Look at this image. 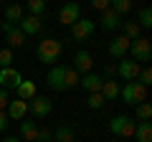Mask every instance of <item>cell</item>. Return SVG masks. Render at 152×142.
Segmentation results:
<instances>
[{"mask_svg": "<svg viewBox=\"0 0 152 142\" xmlns=\"http://www.w3.org/2000/svg\"><path fill=\"white\" fill-rule=\"evenodd\" d=\"M61 53H64V43L58 38H43L36 46V59L46 66H53L61 59Z\"/></svg>", "mask_w": 152, "mask_h": 142, "instance_id": "6da1fadb", "label": "cell"}, {"mask_svg": "<svg viewBox=\"0 0 152 142\" xmlns=\"http://www.w3.org/2000/svg\"><path fill=\"white\" fill-rule=\"evenodd\" d=\"M119 97H122L124 104L134 107V104H140V102H147V86H142L140 81H127L124 86L119 89Z\"/></svg>", "mask_w": 152, "mask_h": 142, "instance_id": "7a4b0ae2", "label": "cell"}, {"mask_svg": "<svg viewBox=\"0 0 152 142\" xmlns=\"http://www.w3.org/2000/svg\"><path fill=\"white\" fill-rule=\"evenodd\" d=\"M134 127H137V119L129 114H117L109 119V132L117 137H132L134 135Z\"/></svg>", "mask_w": 152, "mask_h": 142, "instance_id": "3957f363", "label": "cell"}, {"mask_svg": "<svg viewBox=\"0 0 152 142\" xmlns=\"http://www.w3.org/2000/svg\"><path fill=\"white\" fill-rule=\"evenodd\" d=\"M129 53L132 59L137 61V64H142V61H150L152 59V43L147 36H140V38H134L129 43Z\"/></svg>", "mask_w": 152, "mask_h": 142, "instance_id": "277c9868", "label": "cell"}, {"mask_svg": "<svg viewBox=\"0 0 152 142\" xmlns=\"http://www.w3.org/2000/svg\"><path fill=\"white\" fill-rule=\"evenodd\" d=\"M3 36H5V43H8V48H23L26 46V33L20 31L18 26H13V23H5L3 20Z\"/></svg>", "mask_w": 152, "mask_h": 142, "instance_id": "5b68a950", "label": "cell"}, {"mask_svg": "<svg viewBox=\"0 0 152 142\" xmlns=\"http://www.w3.org/2000/svg\"><path fill=\"white\" fill-rule=\"evenodd\" d=\"M69 28H71V36H74L76 41H89L94 36V31H96V23L89 20V18H79V20H76L74 26H69Z\"/></svg>", "mask_w": 152, "mask_h": 142, "instance_id": "8992f818", "label": "cell"}, {"mask_svg": "<svg viewBox=\"0 0 152 142\" xmlns=\"http://www.w3.org/2000/svg\"><path fill=\"white\" fill-rule=\"evenodd\" d=\"M51 109H53V102H51L48 97H43V94H36V97L28 102V112H31L33 117H48Z\"/></svg>", "mask_w": 152, "mask_h": 142, "instance_id": "52a82bcc", "label": "cell"}, {"mask_svg": "<svg viewBox=\"0 0 152 142\" xmlns=\"http://www.w3.org/2000/svg\"><path fill=\"white\" fill-rule=\"evenodd\" d=\"M79 18H81V5H79L76 0H69V3H64V5H61L58 20L64 23V26H74Z\"/></svg>", "mask_w": 152, "mask_h": 142, "instance_id": "ba28073f", "label": "cell"}, {"mask_svg": "<svg viewBox=\"0 0 152 142\" xmlns=\"http://www.w3.org/2000/svg\"><path fill=\"white\" fill-rule=\"evenodd\" d=\"M140 69H142V66L137 64L134 59H122L119 66H117V74H119L122 81H137V76H140Z\"/></svg>", "mask_w": 152, "mask_h": 142, "instance_id": "9c48e42d", "label": "cell"}, {"mask_svg": "<svg viewBox=\"0 0 152 142\" xmlns=\"http://www.w3.org/2000/svg\"><path fill=\"white\" fill-rule=\"evenodd\" d=\"M23 81L20 71L15 69V66H8V69H0V89H8V91H15V86Z\"/></svg>", "mask_w": 152, "mask_h": 142, "instance_id": "30bf717a", "label": "cell"}, {"mask_svg": "<svg viewBox=\"0 0 152 142\" xmlns=\"http://www.w3.org/2000/svg\"><path fill=\"white\" fill-rule=\"evenodd\" d=\"M129 43H132V41L127 38L124 33H119V36H117V38H112V43H109V56L122 61L127 53H129Z\"/></svg>", "mask_w": 152, "mask_h": 142, "instance_id": "8fae6325", "label": "cell"}, {"mask_svg": "<svg viewBox=\"0 0 152 142\" xmlns=\"http://www.w3.org/2000/svg\"><path fill=\"white\" fill-rule=\"evenodd\" d=\"M64 74H66V66H61V64H53V66L48 69L46 81H48V86L53 89V91H66V86H64Z\"/></svg>", "mask_w": 152, "mask_h": 142, "instance_id": "7c38bea8", "label": "cell"}, {"mask_svg": "<svg viewBox=\"0 0 152 142\" xmlns=\"http://www.w3.org/2000/svg\"><path fill=\"white\" fill-rule=\"evenodd\" d=\"M74 69L79 71V76H84V74L94 71V56L89 53V51H76V56H74Z\"/></svg>", "mask_w": 152, "mask_h": 142, "instance_id": "4fadbf2b", "label": "cell"}, {"mask_svg": "<svg viewBox=\"0 0 152 142\" xmlns=\"http://www.w3.org/2000/svg\"><path fill=\"white\" fill-rule=\"evenodd\" d=\"M5 114H8V119H15V122L26 119V114H28V102H23V99H10L8 107H5Z\"/></svg>", "mask_w": 152, "mask_h": 142, "instance_id": "5bb4252c", "label": "cell"}, {"mask_svg": "<svg viewBox=\"0 0 152 142\" xmlns=\"http://www.w3.org/2000/svg\"><path fill=\"white\" fill-rule=\"evenodd\" d=\"M18 28H20L26 36H38V33L43 31V23H41V18H36V15H23L20 23H18Z\"/></svg>", "mask_w": 152, "mask_h": 142, "instance_id": "9a60e30c", "label": "cell"}, {"mask_svg": "<svg viewBox=\"0 0 152 142\" xmlns=\"http://www.w3.org/2000/svg\"><path fill=\"white\" fill-rule=\"evenodd\" d=\"M79 84H81V86L86 89L89 94H94V91H102L104 76H102V74H94V71H89V74H84V76L79 79Z\"/></svg>", "mask_w": 152, "mask_h": 142, "instance_id": "2e32d148", "label": "cell"}, {"mask_svg": "<svg viewBox=\"0 0 152 142\" xmlns=\"http://www.w3.org/2000/svg\"><path fill=\"white\" fill-rule=\"evenodd\" d=\"M99 23H102L104 31H117V28L122 26V15H117L112 8H107V10H102V20Z\"/></svg>", "mask_w": 152, "mask_h": 142, "instance_id": "e0dca14e", "label": "cell"}, {"mask_svg": "<svg viewBox=\"0 0 152 142\" xmlns=\"http://www.w3.org/2000/svg\"><path fill=\"white\" fill-rule=\"evenodd\" d=\"M33 97H36V81H28V79H23V81L15 86V99L31 102Z\"/></svg>", "mask_w": 152, "mask_h": 142, "instance_id": "ac0fdd59", "label": "cell"}, {"mask_svg": "<svg viewBox=\"0 0 152 142\" xmlns=\"http://www.w3.org/2000/svg\"><path fill=\"white\" fill-rule=\"evenodd\" d=\"M119 84H117V79H104V84H102V97H104V102H114V99L119 97Z\"/></svg>", "mask_w": 152, "mask_h": 142, "instance_id": "d6986e66", "label": "cell"}, {"mask_svg": "<svg viewBox=\"0 0 152 142\" xmlns=\"http://www.w3.org/2000/svg\"><path fill=\"white\" fill-rule=\"evenodd\" d=\"M36 137H38V124L36 122H28V119H20V140L36 142Z\"/></svg>", "mask_w": 152, "mask_h": 142, "instance_id": "ffe728a7", "label": "cell"}, {"mask_svg": "<svg viewBox=\"0 0 152 142\" xmlns=\"http://www.w3.org/2000/svg\"><path fill=\"white\" fill-rule=\"evenodd\" d=\"M132 137H137V142H152V124L150 122H137Z\"/></svg>", "mask_w": 152, "mask_h": 142, "instance_id": "44dd1931", "label": "cell"}, {"mask_svg": "<svg viewBox=\"0 0 152 142\" xmlns=\"http://www.w3.org/2000/svg\"><path fill=\"white\" fill-rule=\"evenodd\" d=\"M53 140H56V142H76V132L71 130L69 124H61V127H56Z\"/></svg>", "mask_w": 152, "mask_h": 142, "instance_id": "7402d4cb", "label": "cell"}, {"mask_svg": "<svg viewBox=\"0 0 152 142\" xmlns=\"http://www.w3.org/2000/svg\"><path fill=\"white\" fill-rule=\"evenodd\" d=\"M23 18V8L18 5V3H10V5L5 8V23H13V26H18Z\"/></svg>", "mask_w": 152, "mask_h": 142, "instance_id": "603a6c76", "label": "cell"}, {"mask_svg": "<svg viewBox=\"0 0 152 142\" xmlns=\"http://www.w3.org/2000/svg\"><path fill=\"white\" fill-rule=\"evenodd\" d=\"M134 119H137V122H150V119H152V107H150L147 102L134 104Z\"/></svg>", "mask_w": 152, "mask_h": 142, "instance_id": "cb8c5ba5", "label": "cell"}, {"mask_svg": "<svg viewBox=\"0 0 152 142\" xmlns=\"http://www.w3.org/2000/svg\"><path fill=\"white\" fill-rule=\"evenodd\" d=\"M122 28H124V36L129 41H134V38L142 36V28L137 26V20H122Z\"/></svg>", "mask_w": 152, "mask_h": 142, "instance_id": "d4e9b609", "label": "cell"}, {"mask_svg": "<svg viewBox=\"0 0 152 142\" xmlns=\"http://www.w3.org/2000/svg\"><path fill=\"white\" fill-rule=\"evenodd\" d=\"M79 71L74 69V66H66V74H64V86H66V91H69V89H74L76 84H79Z\"/></svg>", "mask_w": 152, "mask_h": 142, "instance_id": "484cf974", "label": "cell"}, {"mask_svg": "<svg viewBox=\"0 0 152 142\" xmlns=\"http://www.w3.org/2000/svg\"><path fill=\"white\" fill-rule=\"evenodd\" d=\"M109 8H112L117 15H127L132 10V0H109Z\"/></svg>", "mask_w": 152, "mask_h": 142, "instance_id": "4316f807", "label": "cell"}, {"mask_svg": "<svg viewBox=\"0 0 152 142\" xmlns=\"http://www.w3.org/2000/svg\"><path fill=\"white\" fill-rule=\"evenodd\" d=\"M26 8H28V13H31V15L41 18V15L46 13V0H26Z\"/></svg>", "mask_w": 152, "mask_h": 142, "instance_id": "83f0119b", "label": "cell"}, {"mask_svg": "<svg viewBox=\"0 0 152 142\" xmlns=\"http://www.w3.org/2000/svg\"><path fill=\"white\" fill-rule=\"evenodd\" d=\"M137 18H140V20H137L140 28H152V8H142Z\"/></svg>", "mask_w": 152, "mask_h": 142, "instance_id": "f1b7e54d", "label": "cell"}, {"mask_svg": "<svg viewBox=\"0 0 152 142\" xmlns=\"http://www.w3.org/2000/svg\"><path fill=\"white\" fill-rule=\"evenodd\" d=\"M13 61H15L13 48H0V69H8V66H13Z\"/></svg>", "mask_w": 152, "mask_h": 142, "instance_id": "f546056e", "label": "cell"}, {"mask_svg": "<svg viewBox=\"0 0 152 142\" xmlns=\"http://www.w3.org/2000/svg\"><path fill=\"white\" fill-rule=\"evenodd\" d=\"M86 104H89V109H102V107H104L107 102H104V97H102L99 91H94V94H89Z\"/></svg>", "mask_w": 152, "mask_h": 142, "instance_id": "4dcf8cb0", "label": "cell"}, {"mask_svg": "<svg viewBox=\"0 0 152 142\" xmlns=\"http://www.w3.org/2000/svg\"><path fill=\"white\" fill-rule=\"evenodd\" d=\"M137 81H140L142 86H150V84H152V69H150V66L140 69V76H137Z\"/></svg>", "mask_w": 152, "mask_h": 142, "instance_id": "1f68e13d", "label": "cell"}, {"mask_svg": "<svg viewBox=\"0 0 152 142\" xmlns=\"http://www.w3.org/2000/svg\"><path fill=\"white\" fill-rule=\"evenodd\" d=\"M36 142H53V130H38V137H36Z\"/></svg>", "mask_w": 152, "mask_h": 142, "instance_id": "d6a6232c", "label": "cell"}, {"mask_svg": "<svg viewBox=\"0 0 152 142\" xmlns=\"http://www.w3.org/2000/svg\"><path fill=\"white\" fill-rule=\"evenodd\" d=\"M8 102H10V97H8V89H0V109H3V112H5Z\"/></svg>", "mask_w": 152, "mask_h": 142, "instance_id": "836d02e7", "label": "cell"}, {"mask_svg": "<svg viewBox=\"0 0 152 142\" xmlns=\"http://www.w3.org/2000/svg\"><path fill=\"white\" fill-rule=\"evenodd\" d=\"M91 8H96V10L102 13V10H107V8H109V0H91Z\"/></svg>", "mask_w": 152, "mask_h": 142, "instance_id": "e575fe53", "label": "cell"}, {"mask_svg": "<svg viewBox=\"0 0 152 142\" xmlns=\"http://www.w3.org/2000/svg\"><path fill=\"white\" fill-rule=\"evenodd\" d=\"M8 124H10V119H8L5 112L0 109V132H5V130H8Z\"/></svg>", "mask_w": 152, "mask_h": 142, "instance_id": "d590c367", "label": "cell"}, {"mask_svg": "<svg viewBox=\"0 0 152 142\" xmlns=\"http://www.w3.org/2000/svg\"><path fill=\"white\" fill-rule=\"evenodd\" d=\"M112 74H117V66L109 64V66H107V76H112Z\"/></svg>", "mask_w": 152, "mask_h": 142, "instance_id": "8d00e7d4", "label": "cell"}, {"mask_svg": "<svg viewBox=\"0 0 152 142\" xmlns=\"http://www.w3.org/2000/svg\"><path fill=\"white\" fill-rule=\"evenodd\" d=\"M3 142H20V140H18V137H5Z\"/></svg>", "mask_w": 152, "mask_h": 142, "instance_id": "74e56055", "label": "cell"}]
</instances>
